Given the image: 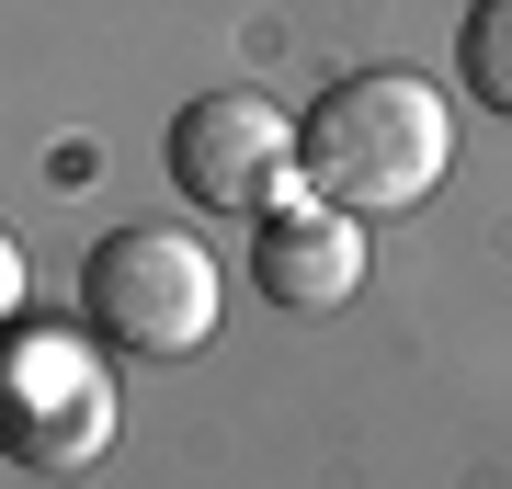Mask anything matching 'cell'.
I'll return each instance as SVG.
<instances>
[{"instance_id": "obj_5", "label": "cell", "mask_w": 512, "mask_h": 489, "mask_svg": "<svg viewBox=\"0 0 512 489\" xmlns=\"http://www.w3.org/2000/svg\"><path fill=\"white\" fill-rule=\"evenodd\" d=\"M251 273L274 308H353V285H365V217L330 194H285L251 205Z\"/></svg>"}, {"instance_id": "obj_7", "label": "cell", "mask_w": 512, "mask_h": 489, "mask_svg": "<svg viewBox=\"0 0 512 489\" xmlns=\"http://www.w3.org/2000/svg\"><path fill=\"white\" fill-rule=\"evenodd\" d=\"M0 319H23V251H12V228H0Z\"/></svg>"}, {"instance_id": "obj_3", "label": "cell", "mask_w": 512, "mask_h": 489, "mask_svg": "<svg viewBox=\"0 0 512 489\" xmlns=\"http://www.w3.org/2000/svg\"><path fill=\"white\" fill-rule=\"evenodd\" d=\"M217 308H228L217 251L183 239V228H103L92 262H80V319H92L103 353H126V364L205 353L217 342Z\"/></svg>"}, {"instance_id": "obj_6", "label": "cell", "mask_w": 512, "mask_h": 489, "mask_svg": "<svg viewBox=\"0 0 512 489\" xmlns=\"http://www.w3.org/2000/svg\"><path fill=\"white\" fill-rule=\"evenodd\" d=\"M456 80L490 114H512V0H467V35H456Z\"/></svg>"}, {"instance_id": "obj_2", "label": "cell", "mask_w": 512, "mask_h": 489, "mask_svg": "<svg viewBox=\"0 0 512 489\" xmlns=\"http://www.w3.org/2000/svg\"><path fill=\"white\" fill-rule=\"evenodd\" d=\"M114 364L103 330H57V319H0V455L35 478H80L114 455Z\"/></svg>"}, {"instance_id": "obj_4", "label": "cell", "mask_w": 512, "mask_h": 489, "mask_svg": "<svg viewBox=\"0 0 512 489\" xmlns=\"http://www.w3.org/2000/svg\"><path fill=\"white\" fill-rule=\"evenodd\" d=\"M171 182L205 205V217H251V205H274L296 182V126L262 91H194L183 114H171Z\"/></svg>"}, {"instance_id": "obj_1", "label": "cell", "mask_w": 512, "mask_h": 489, "mask_svg": "<svg viewBox=\"0 0 512 489\" xmlns=\"http://www.w3.org/2000/svg\"><path fill=\"white\" fill-rule=\"evenodd\" d=\"M444 171H456V103L421 69H353L296 126V182L330 194V205H353V217H399Z\"/></svg>"}]
</instances>
